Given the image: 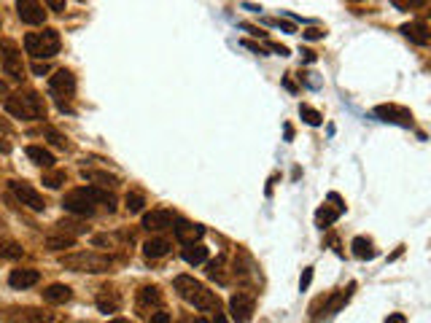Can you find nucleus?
<instances>
[{"instance_id":"obj_1","label":"nucleus","mask_w":431,"mask_h":323,"mask_svg":"<svg viewBox=\"0 0 431 323\" xmlns=\"http://www.w3.org/2000/svg\"><path fill=\"white\" fill-rule=\"evenodd\" d=\"M175 291L178 296L191 305L194 310H203V312H219V299L213 296V291H207L200 280H194L189 275H178L175 277Z\"/></svg>"},{"instance_id":"obj_2","label":"nucleus","mask_w":431,"mask_h":323,"mask_svg":"<svg viewBox=\"0 0 431 323\" xmlns=\"http://www.w3.org/2000/svg\"><path fill=\"white\" fill-rule=\"evenodd\" d=\"M6 111L17 119L25 121H35V119H46V105L41 100V95L35 92H17V95H8L6 97Z\"/></svg>"},{"instance_id":"obj_3","label":"nucleus","mask_w":431,"mask_h":323,"mask_svg":"<svg viewBox=\"0 0 431 323\" xmlns=\"http://www.w3.org/2000/svg\"><path fill=\"white\" fill-rule=\"evenodd\" d=\"M60 46H62L60 33L52 30V27L41 30V33L25 35V49H27V54L35 57V60H52L54 54H60Z\"/></svg>"},{"instance_id":"obj_4","label":"nucleus","mask_w":431,"mask_h":323,"mask_svg":"<svg viewBox=\"0 0 431 323\" xmlns=\"http://www.w3.org/2000/svg\"><path fill=\"white\" fill-rule=\"evenodd\" d=\"M60 264L65 267V270H73V273H108L111 267H114V259L111 256H103V254H92V251H86V254H73V256H62L60 259Z\"/></svg>"},{"instance_id":"obj_5","label":"nucleus","mask_w":431,"mask_h":323,"mask_svg":"<svg viewBox=\"0 0 431 323\" xmlns=\"http://www.w3.org/2000/svg\"><path fill=\"white\" fill-rule=\"evenodd\" d=\"M62 207L68 213H73V216H92L97 210L95 200L86 194V188H73V191H68L65 200H62Z\"/></svg>"},{"instance_id":"obj_6","label":"nucleus","mask_w":431,"mask_h":323,"mask_svg":"<svg viewBox=\"0 0 431 323\" xmlns=\"http://www.w3.org/2000/svg\"><path fill=\"white\" fill-rule=\"evenodd\" d=\"M0 60H3V70H6L14 81H22V78H25L22 54H19L17 46H14L11 41H3V43H0Z\"/></svg>"},{"instance_id":"obj_7","label":"nucleus","mask_w":431,"mask_h":323,"mask_svg":"<svg viewBox=\"0 0 431 323\" xmlns=\"http://www.w3.org/2000/svg\"><path fill=\"white\" fill-rule=\"evenodd\" d=\"M254 307H256V299L251 294H242L238 291L232 299H229V312H232V321L235 323H248L254 318Z\"/></svg>"},{"instance_id":"obj_8","label":"nucleus","mask_w":431,"mask_h":323,"mask_svg":"<svg viewBox=\"0 0 431 323\" xmlns=\"http://www.w3.org/2000/svg\"><path fill=\"white\" fill-rule=\"evenodd\" d=\"M8 186H11V191H14V197H17L19 202L27 205L30 210H38V213H41V210L46 207L43 197H41V194H38V191H35L30 184H25V181H11Z\"/></svg>"},{"instance_id":"obj_9","label":"nucleus","mask_w":431,"mask_h":323,"mask_svg":"<svg viewBox=\"0 0 431 323\" xmlns=\"http://www.w3.org/2000/svg\"><path fill=\"white\" fill-rule=\"evenodd\" d=\"M49 92H52L57 100H60V97H70V95L76 92V76L65 68L57 70L52 78H49Z\"/></svg>"},{"instance_id":"obj_10","label":"nucleus","mask_w":431,"mask_h":323,"mask_svg":"<svg viewBox=\"0 0 431 323\" xmlns=\"http://www.w3.org/2000/svg\"><path fill=\"white\" fill-rule=\"evenodd\" d=\"M17 11L25 25H43L46 19V11L38 0H17Z\"/></svg>"},{"instance_id":"obj_11","label":"nucleus","mask_w":431,"mask_h":323,"mask_svg":"<svg viewBox=\"0 0 431 323\" xmlns=\"http://www.w3.org/2000/svg\"><path fill=\"white\" fill-rule=\"evenodd\" d=\"M172 232H175L178 242H184V245L200 242V238L205 235V229H203L200 224H189V221H175L172 224Z\"/></svg>"},{"instance_id":"obj_12","label":"nucleus","mask_w":431,"mask_h":323,"mask_svg":"<svg viewBox=\"0 0 431 323\" xmlns=\"http://www.w3.org/2000/svg\"><path fill=\"white\" fill-rule=\"evenodd\" d=\"M172 226V213L170 210H151L143 216V229L149 232H162V229H170Z\"/></svg>"},{"instance_id":"obj_13","label":"nucleus","mask_w":431,"mask_h":323,"mask_svg":"<svg viewBox=\"0 0 431 323\" xmlns=\"http://www.w3.org/2000/svg\"><path fill=\"white\" fill-rule=\"evenodd\" d=\"M375 114L383 116V121H397V124H413V116H410V111H404V108H397V105H378L375 108Z\"/></svg>"},{"instance_id":"obj_14","label":"nucleus","mask_w":431,"mask_h":323,"mask_svg":"<svg viewBox=\"0 0 431 323\" xmlns=\"http://www.w3.org/2000/svg\"><path fill=\"white\" fill-rule=\"evenodd\" d=\"M402 35L410 38L418 46H426L429 43V27L426 22H410V25H402Z\"/></svg>"},{"instance_id":"obj_15","label":"nucleus","mask_w":431,"mask_h":323,"mask_svg":"<svg viewBox=\"0 0 431 323\" xmlns=\"http://www.w3.org/2000/svg\"><path fill=\"white\" fill-rule=\"evenodd\" d=\"M41 280V275L38 270H14V273L8 275V283L14 286V289H30Z\"/></svg>"},{"instance_id":"obj_16","label":"nucleus","mask_w":431,"mask_h":323,"mask_svg":"<svg viewBox=\"0 0 431 323\" xmlns=\"http://www.w3.org/2000/svg\"><path fill=\"white\" fill-rule=\"evenodd\" d=\"M353 291H356V283H350L348 289H343V291H337L331 299H329V305H327V318H331V315H337L340 310H343L345 305H348V299L353 296Z\"/></svg>"},{"instance_id":"obj_17","label":"nucleus","mask_w":431,"mask_h":323,"mask_svg":"<svg viewBox=\"0 0 431 323\" xmlns=\"http://www.w3.org/2000/svg\"><path fill=\"white\" fill-rule=\"evenodd\" d=\"M170 248H172V242L170 240H165V238H151L146 245H143V254L149 256V259H162V256H167L170 254Z\"/></svg>"},{"instance_id":"obj_18","label":"nucleus","mask_w":431,"mask_h":323,"mask_svg":"<svg viewBox=\"0 0 431 323\" xmlns=\"http://www.w3.org/2000/svg\"><path fill=\"white\" fill-rule=\"evenodd\" d=\"M70 296H73V291L68 286H62V283H52L49 289L43 291V299L49 302V305H65Z\"/></svg>"},{"instance_id":"obj_19","label":"nucleus","mask_w":431,"mask_h":323,"mask_svg":"<svg viewBox=\"0 0 431 323\" xmlns=\"http://www.w3.org/2000/svg\"><path fill=\"white\" fill-rule=\"evenodd\" d=\"M350 248H353V256L356 259H362V261H369V259H375L378 256V248H375V242L367 238H356L350 242Z\"/></svg>"},{"instance_id":"obj_20","label":"nucleus","mask_w":431,"mask_h":323,"mask_svg":"<svg viewBox=\"0 0 431 323\" xmlns=\"http://www.w3.org/2000/svg\"><path fill=\"white\" fill-rule=\"evenodd\" d=\"M162 305V294L154 286H146V289L138 291V307L140 310H151V307Z\"/></svg>"},{"instance_id":"obj_21","label":"nucleus","mask_w":431,"mask_h":323,"mask_svg":"<svg viewBox=\"0 0 431 323\" xmlns=\"http://www.w3.org/2000/svg\"><path fill=\"white\" fill-rule=\"evenodd\" d=\"M184 261L186 264H203V261H207V248L200 242H191L184 248Z\"/></svg>"},{"instance_id":"obj_22","label":"nucleus","mask_w":431,"mask_h":323,"mask_svg":"<svg viewBox=\"0 0 431 323\" xmlns=\"http://www.w3.org/2000/svg\"><path fill=\"white\" fill-rule=\"evenodd\" d=\"M73 245H76V238H73V235H65V232L46 238V248H49V251H65V248H73Z\"/></svg>"},{"instance_id":"obj_23","label":"nucleus","mask_w":431,"mask_h":323,"mask_svg":"<svg viewBox=\"0 0 431 323\" xmlns=\"http://www.w3.org/2000/svg\"><path fill=\"white\" fill-rule=\"evenodd\" d=\"M27 156L33 159L38 167H54V156L52 151H46V149H41V146H30L27 149Z\"/></svg>"},{"instance_id":"obj_24","label":"nucleus","mask_w":431,"mask_h":323,"mask_svg":"<svg viewBox=\"0 0 431 323\" xmlns=\"http://www.w3.org/2000/svg\"><path fill=\"white\" fill-rule=\"evenodd\" d=\"M340 213H343V207H334V210H331V207L324 205V207L315 213V221L321 224V229H324V226H329V224L337 221V219H340Z\"/></svg>"},{"instance_id":"obj_25","label":"nucleus","mask_w":431,"mask_h":323,"mask_svg":"<svg viewBox=\"0 0 431 323\" xmlns=\"http://www.w3.org/2000/svg\"><path fill=\"white\" fill-rule=\"evenodd\" d=\"M97 307L103 312H116L119 310V296L116 294H103V296H97Z\"/></svg>"},{"instance_id":"obj_26","label":"nucleus","mask_w":431,"mask_h":323,"mask_svg":"<svg viewBox=\"0 0 431 323\" xmlns=\"http://www.w3.org/2000/svg\"><path fill=\"white\" fill-rule=\"evenodd\" d=\"M124 205H127V210H130V213H140V210H143V205H146V200H143V194H140V191H130V194L124 197Z\"/></svg>"},{"instance_id":"obj_27","label":"nucleus","mask_w":431,"mask_h":323,"mask_svg":"<svg viewBox=\"0 0 431 323\" xmlns=\"http://www.w3.org/2000/svg\"><path fill=\"white\" fill-rule=\"evenodd\" d=\"M84 178H89V181H97L100 186H116L119 181H116V175H108V172H86L84 170Z\"/></svg>"},{"instance_id":"obj_28","label":"nucleus","mask_w":431,"mask_h":323,"mask_svg":"<svg viewBox=\"0 0 431 323\" xmlns=\"http://www.w3.org/2000/svg\"><path fill=\"white\" fill-rule=\"evenodd\" d=\"M299 116L308 121L310 127H318V124L324 121V116H321V114H318L315 108H310V105H299Z\"/></svg>"},{"instance_id":"obj_29","label":"nucleus","mask_w":431,"mask_h":323,"mask_svg":"<svg viewBox=\"0 0 431 323\" xmlns=\"http://www.w3.org/2000/svg\"><path fill=\"white\" fill-rule=\"evenodd\" d=\"M43 184L49 188H60L65 184V172H46V175H43Z\"/></svg>"},{"instance_id":"obj_30","label":"nucleus","mask_w":431,"mask_h":323,"mask_svg":"<svg viewBox=\"0 0 431 323\" xmlns=\"http://www.w3.org/2000/svg\"><path fill=\"white\" fill-rule=\"evenodd\" d=\"M397 8L402 11H415V8H420V6H426V0H391Z\"/></svg>"},{"instance_id":"obj_31","label":"nucleus","mask_w":431,"mask_h":323,"mask_svg":"<svg viewBox=\"0 0 431 323\" xmlns=\"http://www.w3.org/2000/svg\"><path fill=\"white\" fill-rule=\"evenodd\" d=\"M57 226H60V232H65V235H81L86 229V226H81V224H76V221H60Z\"/></svg>"},{"instance_id":"obj_32","label":"nucleus","mask_w":431,"mask_h":323,"mask_svg":"<svg viewBox=\"0 0 431 323\" xmlns=\"http://www.w3.org/2000/svg\"><path fill=\"white\" fill-rule=\"evenodd\" d=\"M0 256L17 259V256H22V248H19V245H14V242H6V245H0Z\"/></svg>"},{"instance_id":"obj_33","label":"nucleus","mask_w":431,"mask_h":323,"mask_svg":"<svg viewBox=\"0 0 431 323\" xmlns=\"http://www.w3.org/2000/svg\"><path fill=\"white\" fill-rule=\"evenodd\" d=\"M43 132H46V137H52V143H54V146H60V149H65V137L60 135V132H54L52 127H46Z\"/></svg>"},{"instance_id":"obj_34","label":"nucleus","mask_w":431,"mask_h":323,"mask_svg":"<svg viewBox=\"0 0 431 323\" xmlns=\"http://www.w3.org/2000/svg\"><path fill=\"white\" fill-rule=\"evenodd\" d=\"M310 280H313V267H308V270L302 273V277H299V289L308 291L310 289Z\"/></svg>"},{"instance_id":"obj_35","label":"nucleus","mask_w":431,"mask_h":323,"mask_svg":"<svg viewBox=\"0 0 431 323\" xmlns=\"http://www.w3.org/2000/svg\"><path fill=\"white\" fill-rule=\"evenodd\" d=\"M149 323H170V312H165V310H156L154 315L149 318Z\"/></svg>"},{"instance_id":"obj_36","label":"nucleus","mask_w":431,"mask_h":323,"mask_svg":"<svg viewBox=\"0 0 431 323\" xmlns=\"http://www.w3.org/2000/svg\"><path fill=\"white\" fill-rule=\"evenodd\" d=\"M43 3H46L52 11H57V14H62V11H65V0H43Z\"/></svg>"},{"instance_id":"obj_37","label":"nucleus","mask_w":431,"mask_h":323,"mask_svg":"<svg viewBox=\"0 0 431 323\" xmlns=\"http://www.w3.org/2000/svg\"><path fill=\"white\" fill-rule=\"evenodd\" d=\"M385 323H407V318H404L402 312H394V315H388V318H385Z\"/></svg>"},{"instance_id":"obj_38","label":"nucleus","mask_w":431,"mask_h":323,"mask_svg":"<svg viewBox=\"0 0 431 323\" xmlns=\"http://www.w3.org/2000/svg\"><path fill=\"white\" fill-rule=\"evenodd\" d=\"M46 70H49V68H46V62H43V65H41V62H35V65H33V73H35V76H43Z\"/></svg>"},{"instance_id":"obj_39","label":"nucleus","mask_w":431,"mask_h":323,"mask_svg":"<svg viewBox=\"0 0 431 323\" xmlns=\"http://www.w3.org/2000/svg\"><path fill=\"white\" fill-rule=\"evenodd\" d=\"M321 30H308V33H305V38H310V41H315V38H321Z\"/></svg>"},{"instance_id":"obj_40","label":"nucleus","mask_w":431,"mask_h":323,"mask_svg":"<svg viewBox=\"0 0 431 323\" xmlns=\"http://www.w3.org/2000/svg\"><path fill=\"white\" fill-rule=\"evenodd\" d=\"M6 97H8V86L0 81V100H6Z\"/></svg>"},{"instance_id":"obj_41","label":"nucleus","mask_w":431,"mask_h":323,"mask_svg":"<svg viewBox=\"0 0 431 323\" xmlns=\"http://www.w3.org/2000/svg\"><path fill=\"white\" fill-rule=\"evenodd\" d=\"M213 323H229V321H226L224 312H216V318H213Z\"/></svg>"},{"instance_id":"obj_42","label":"nucleus","mask_w":431,"mask_h":323,"mask_svg":"<svg viewBox=\"0 0 431 323\" xmlns=\"http://www.w3.org/2000/svg\"><path fill=\"white\" fill-rule=\"evenodd\" d=\"M108 323H130V321H124V318H116V321H108Z\"/></svg>"},{"instance_id":"obj_43","label":"nucleus","mask_w":431,"mask_h":323,"mask_svg":"<svg viewBox=\"0 0 431 323\" xmlns=\"http://www.w3.org/2000/svg\"><path fill=\"white\" fill-rule=\"evenodd\" d=\"M194 323H205V318H197V321H194Z\"/></svg>"}]
</instances>
